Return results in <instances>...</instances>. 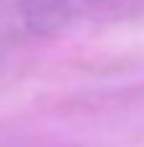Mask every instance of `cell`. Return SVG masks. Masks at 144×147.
I'll list each match as a JSON object with an SVG mask.
<instances>
[{"mask_svg":"<svg viewBox=\"0 0 144 147\" xmlns=\"http://www.w3.org/2000/svg\"><path fill=\"white\" fill-rule=\"evenodd\" d=\"M144 16V0H21L18 18L33 36H62Z\"/></svg>","mask_w":144,"mask_h":147,"instance_id":"6da1fadb","label":"cell"}]
</instances>
